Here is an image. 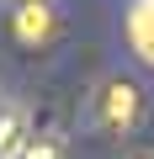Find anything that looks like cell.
Instances as JSON below:
<instances>
[{
  "instance_id": "cell-1",
  "label": "cell",
  "mask_w": 154,
  "mask_h": 159,
  "mask_svg": "<svg viewBox=\"0 0 154 159\" xmlns=\"http://www.w3.org/2000/svg\"><path fill=\"white\" fill-rule=\"evenodd\" d=\"M138 117H143V90L133 85V80H106L101 96H96V122H101V133L122 138V133L138 127Z\"/></svg>"
},
{
  "instance_id": "cell-2",
  "label": "cell",
  "mask_w": 154,
  "mask_h": 159,
  "mask_svg": "<svg viewBox=\"0 0 154 159\" xmlns=\"http://www.w3.org/2000/svg\"><path fill=\"white\" fill-rule=\"evenodd\" d=\"M122 32H128L133 58L154 69V0H128V21H122Z\"/></svg>"
},
{
  "instance_id": "cell-3",
  "label": "cell",
  "mask_w": 154,
  "mask_h": 159,
  "mask_svg": "<svg viewBox=\"0 0 154 159\" xmlns=\"http://www.w3.org/2000/svg\"><path fill=\"white\" fill-rule=\"evenodd\" d=\"M48 32H53L48 0H21V11H16V37H21V43H43Z\"/></svg>"
}]
</instances>
